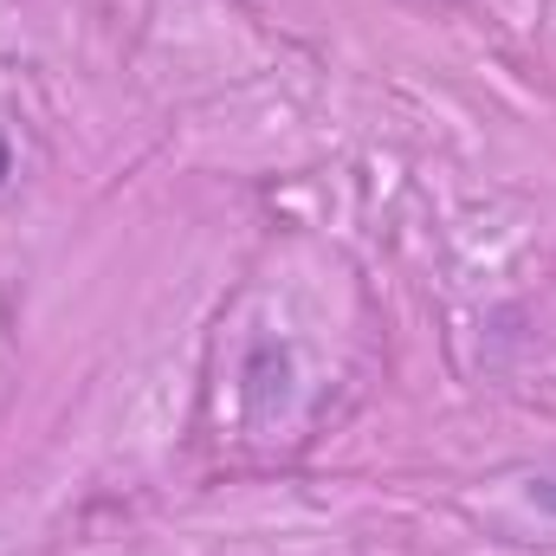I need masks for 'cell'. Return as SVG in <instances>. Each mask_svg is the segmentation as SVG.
<instances>
[{
  "label": "cell",
  "mask_w": 556,
  "mask_h": 556,
  "mask_svg": "<svg viewBox=\"0 0 556 556\" xmlns=\"http://www.w3.org/2000/svg\"><path fill=\"white\" fill-rule=\"evenodd\" d=\"M7 162H13V155H7V137H0V181H7Z\"/></svg>",
  "instance_id": "7a4b0ae2"
},
{
  "label": "cell",
  "mask_w": 556,
  "mask_h": 556,
  "mask_svg": "<svg viewBox=\"0 0 556 556\" xmlns=\"http://www.w3.org/2000/svg\"><path fill=\"white\" fill-rule=\"evenodd\" d=\"M531 505L556 518V472H538V479H531Z\"/></svg>",
  "instance_id": "6da1fadb"
}]
</instances>
